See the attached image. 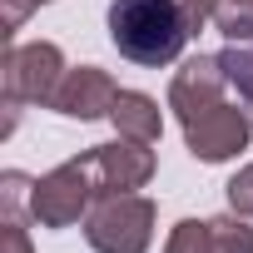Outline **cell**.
I'll use <instances>...</instances> for the list:
<instances>
[{
  "instance_id": "cell-3",
  "label": "cell",
  "mask_w": 253,
  "mask_h": 253,
  "mask_svg": "<svg viewBox=\"0 0 253 253\" xmlns=\"http://www.w3.org/2000/svg\"><path fill=\"white\" fill-rule=\"evenodd\" d=\"M154 218L159 209L144 194H99L84 213V243L94 253H149Z\"/></svg>"
},
{
  "instance_id": "cell-2",
  "label": "cell",
  "mask_w": 253,
  "mask_h": 253,
  "mask_svg": "<svg viewBox=\"0 0 253 253\" xmlns=\"http://www.w3.org/2000/svg\"><path fill=\"white\" fill-rule=\"evenodd\" d=\"M194 25L179 0H109V45L139 70L174 65Z\"/></svg>"
},
{
  "instance_id": "cell-6",
  "label": "cell",
  "mask_w": 253,
  "mask_h": 253,
  "mask_svg": "<svg viewBox=\"0 0 253 253\" xmlns=\"http://www.w3.org/2000/svg\"><path fill=\"white\" fill-rule=\"evenodd\" d=\"M99 194H134L154 179V149L139 139H114V144H94L89 149Z\"/></svg>"
},
{
  "instance_id": "cell-15",
  "label": "cell",
  "mask_w": 253,
  "mask_h": 253,
  "mask_svg": "<svg viewBox=\"0 0 253 253\" xmlns=\"http://www.w3.org/2000/svg\"><path fill=\"white\" fill-rule=\"evenodd\" d=\"M179 5L189 10V25H194V35H199L204 25H213V15H218V0H179Z\"/></svg>"
},
{
  "instance_id": "cell-1",
  "label": "cell",
  "mask_w": 253,
  "mask_h": 253,
  "mask_svg": "<svg viewBox=\"0 0 253 253\" xmlns=\"http://www.w3.org/2000/svg\"><path fill=\"white\" fill-rule=\"evenodd\" d=\"M169 109L184 129V144L204 164H223L253 139V119L243 99H228V75L218 55H194L169 80Z\"/></svg>"
},
{
  "instance_id": "cell-13",
  "label": "cell",
  "mask_w": 253,
  "mask_h": 253,
  "mask_svg": "<svg viewBox=\"0 0 253 253\" xmlns=\"http://www.w3.org/2000/svg\"><path fill=\"white\" fill-rule=\"evenodd\" d=\"M228 209L243 213V218H253V164H243V169L228 179Z\"/></svg>"
},
{
  "instance_id": "cell-4",
  "label": "cell",
  "mask_w": 253,
  "mask_h": 253,
  "mask_svg": "<svg viewBox=\"0 0 253 253\" xmlns=\"http://www.w3.org/2000/svg\"><path fill=\"white\" fill-rule=\"evenodd\" d=\"M99 199V179H94V164H89V149L65 159L60 169L40 174L35 179V194H30V218L40 228H70L89 213V204Z\"/></svg>"
},
{
  "instance_id": "cell-9",
  "label": "cell",
  "mask_w": 253,
  "mask_h": 253,
  "mask_svg": "<svg viewBox=\"0 0 253 253\" xmlns=\"http://www.w3.org/2000/svg\"><path fill=\"white\" fill-rule=\"evenodd\" d=\"M223 75H228V89L238 99H253V40H228L223 55H218Z\"/></svg>"
},
{
  "instance_id": "cell-7",
  "label": "cell",
  "mask_w": 253,
  "mask_h": 253,
  "mask_svg": "<svg viewBox=\"0 0 253 253\" xmlns=\"http://www.w3.org/2000/svg\"><path fill=\"white\" fill-rule=\"evenodd\" d=\"M114 99H119V84L109 80V70H99V65H75V70H65V80H60L50 109L65 114V119H109Z\"/></svg>"
},
{
  "instance_id": "cell-12",
  "label": "cell",
  "mask_w": 253,
  "mask_h": 253,
  "mask_svg": "<svg viewBox=\"0 0 253 253\" xmlns=\"http://www.w3.org/2000/svg\"><path fill=\"white\" fill-rule=\"evenodd\" d=\"M30 194H35V179L30 174H20V169L0 174V204H5V218H25L30 213Z\"/></svg>"
},
{
  "instance_id": "cell-10",
  "label": "cell",
  "mask_w": 253,
  "mask_h": 253,
  "mask_svg": "<svg viewBox=\"0 0 253 253\" xmlns=\"http://www.w3.org/2000/svg\"><path fill=\"white\" fill-rule=\"evenodd\" d=\"M209 228H213V243H218V253H253V223L243 218V213H218V218H209Z\"/></svg>"
},
{
  "instance_id": "cell-11",
  "label": "cell",
  "mask_w": 253,
  "mask_h": 253,
  "mask_svg": "<svg viewBox=\"0 0 253 253\" xmlns=\"http://www.w3.org/2000/svg\"><path fill=\"white\" fill-rule=\"evenodd\" d=\"M164 253H218V243H213V228H209V223H199V218H179V223L169 228Z\"/></svg>"
},
{
  "instance_id": "cell-16",
  "label": "cell",
  "mask_w": 253,
  "mask_h": 253,
  "mask_svg": "<svg viewBox=\"0 0 253 253\" xmlns=\"http://www.w3.org/2000/svg\"><path fill=\"white\" fill-rule=\"evenodd\" d=\"M5 243H10V253H30V233H25V218H5Z\"/></svg>"
},
{
  "instance_id": "cell-14",
  "label": "cell",
  "mask_w": 253,
  "mask_h": 253,
  "mask_svg": "<svg viewBox=\"0 0 253 253\" xmlns=\"http://www.w3.org/2000/svg\"><path fill=\"white\" fill-rule=\"evenodd\" d=\"M0 5H5V35H15L25 25V15L40 10V5H50V0H0Z\"/></svg>"
},
{
  "instance_id": "cell-5",
  "label": "cell",
  "mask_w": 253,
  "mask_h": 253,
  "mask_svg": "<svg viewBox=\"0 0 253 253\" xmlns=\"http://www.w3.org/2000/svg\"><path fill=\"white\" fill-rule=\"evenodd\" d=\"M65 80V55L50 40H30V45H10L5 50V70H0V84H5L10 104H50L55 89Z\"/></svg>"
},
{
  "instance_id": "cell-17",
  "label": "cell",
  "mask_w": 253,
  "mask_h": 253,
  "mask_svg": "<svg viewBox=\"0 0 253 253\" xmlns=\"http://www.w3.org/2000/svg\"><path fill=\"white\" fill-rule=\"evenodd\" d=\"M223 10H238V15H253V0H218Z\"/></svg>"
},
{
  "instance_id": "cell-8",
  "label": "cell",
  "mask_w": 253,
  "mask_h": 253,
  "mask_svg": "<svg viewBox=\"0 0 253 253\" xmlns=\"http://www.w3.org/2000/svg\"><path fill=\"white\" fill-rule=\"evenodd\" d=\"M109 119H114L119 139L154 144V139L164 134V109H159V99H154V94H144V89H119V99H114Z\"/></svg>"
}]
</instances>
